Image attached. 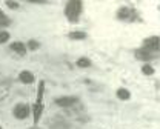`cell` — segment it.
I'll return each mask as SVG.
<instances>
[{
	"mask_svg": "<svg viewBox=\"0 0 160 129\" xmlns=\"http://www.w3.org/2000/svg\"><path fill=\"white\" fill-rule=\"evenodd\" d=\"M80 12H82V3L79 0H71L68 2L66 8H65V14L68 17L69 22H77L80 17Z\"/></svg>",
	"mask_w": 160,
	"mask_h": 129,
	"instance_id": "6da1fadb",
	"label": "cell"
},
{
	"mask_svg": "<svg viewBox=\"0 0 160 129\" xmlns=\"http://www.w3.org/2000/svg\"><path fill=\"white\" fill-rule=\"evenodd\" d=\"M14 115H16L19 120L26 118V117L29 115V106H28V105H25V103H20V105H17V106L14 108Z\"/></svg>",
	"mask_w": 160,
	"mask_h": 129,
	"instance_id": "7a4b0ae2",
	"label": "cell"
},
{
	"mask_svg": "<svg viewBox=\"0 0 160 129\" xmlns=\"http://www.w3.org/2000/svg\"><path fill=\"white\" fill-rule=\"evenodd\" d=\"M56 103H57L59 106L68 108V106L76 105V103H77V98H76V97H60V98L56 100Z\"/></svg>",
	"mask_w": 160,
	"mask_h": 129,
	"instance_id": "3957f363",
	"label": "cell"
},
{
	"mask_svg": "<svg viewBox=\"0 0 160 129\" xmlns=\"http://www.w3.org/2000/svg\"><path fill=\"white\" fill-rule=\"evenodd\" d=\"M145 49L148 51H157L159 49V37H151L145 40Z\"/></svg>",
	"mask_w": 160,
	"mask_h": 129,
	"instance_id": "277c9868",
	"label": "cell"
},
{
	"mask_svg": "<svg viewBox=\"0 0 160 129\" xmlns=\"http://www.w3.org/2000/svg\"><path fill=\"white\" fill-rule=\"evenodd\" d=\"M19 79H20L22 83H28V85L34 82V75H32V72H29V71H23V72H20Z\"/></svg>",
	"mask_w": 160,
	"mask_h": 129,
	"instance_id": "5b68a950",
	"label": "cell"
},
{
	"mask_svg": "<svg viewBox=\"0 0 160 129\" xmlns=\"http://www.w3.org/2000/svg\"><path fill=\"white\" fill-rule=\"evenodd\" d=\"M11 49H12L14 52L20 54V55H25V54H26V46H25L22 42H14L11 45Z\"/></svg>",
	"mask_w": 160,
	"mask_h": 129,
	"instance_id": "8992f818",
	"label": "cell"
},
{
	"mask_svg": "<svg viewBox=\"0 0 160 129\" xmlns=\"http://www.w3.org/2000/svg\"><path fill=\"white\" fill-rule=\"evenodd\" d=\"M136 55L139 57V59H142V60H151L154 55H152V52L151 51H148V49H139L137 52H136Z\"/></svg>",
	"mask_w": 160,
	"mask_h": 129,
	"instance_id": "52a82bcc",
	"label": "cell"
},
{
	"mask_svg": "<svg viewBox=\"0 0 160 129\" xmlns=\"http://www.w3.org/2000/svg\"><path fill=\"white\" fill-rule=\"evenodd\" d=\"M42 109H43V105H40V103L34 105V123H39L40 117H42Z\"/></svg>",
	"mask_w": 160,
	"mask_h": 129,
	"instance_id": "ba28073f",
	"label": "cell"
},
{
	"mask_svg": "<svg viewBox=\"0 0 160 129\" xmlns=\"http://www.w3.org/2000/svg\"><path fill=\"white\" fill-rule=\"evenodd\" d=\"M117 97H119L120 100H129L131 94H129V91H128V89H125V88H120L119 91H117Z\"/></svg>",
	"mask_w": 160,
	"mask_h": 129,
	"instance_id": "9c48e42d",
	"label": "cell"
},
{
	"mask_svg": "<svg viewBox=\"0 0 160 129\" xmlns=\"http://www.w3.org/2000/svg\"><path fill=\"white\" fill-rule=\"evenodd\" d=\"M69 37H71L72 40H83V39L86 37V34H85V32H80V31H76V32H71Z\"/></svg>",
	"mask_w": 160,
	"mask_h": 129,
	"instance_id": "30bf717a",
	"label": "cell"
},
{
	"mask_svg": "<svg viewBox=\"0 0 160 129\" xmlns=\"http://www.w3.org/2000/svg\"><path fill=\"white\" fill-rule=\"evenodd\" d=\"M77 66H79V68H88V66H91V62H89V59L82 57V59L77 60Z\"/></svg>",
	"mask_w": 160,
	"mask_h": 129,
	"instance_id": "8fae6325",
	"label": "cell"
},
{
	"mask_svg": "<svg viewBox=\"0 0 160 129\" xmlns=\"http://www.w3.org/2000/svg\"><path fill=\"white\" fill-rule=\"evenodd\" d=\"M129 14H131V11H129L128 8H122L119 11V19H128Z\"/></svg>",
	"mask_w": 160,
	"mask_h": 129,
	"instance_id": "7c38bea8",
	"label": "cell"
},
{
	"mask_svg": "<svg viewBox=\"0 0 160 129\" xmlns=\"http://www.w3.org/2000/svg\"><path fill=\"white\" fill-rule=\"evenodd\" d=\"M142 72H143L145 75H151V74L154 72V69H152V66H149V64H145V66L142 68Z\"/></svg>",
	"mask_w": 160,
	"mask_h": 129,
	"instance_id": "4fadbf2b",
	"label": "cell"
},
{
	"mask_svg": "<svg viewBox=\"0 0 160 129\" xmlns=\"http://www.w3.org/2000/svg\"><path fill=\"white\" fill-rule=\"evenodd\" d=\"M8 40H9V34L6 31H2L0 32V43H6Z\"/></svg>",
	"mask_w": 160,
	"mask_h": 129,
	"instance_id": "5bb4252c",
	"label": "cell"
},
{
	"mask_svg": "<svg viewBox=\"0 0 160 129\" xmlns=\"http://www.w3.org/2000/svg\"><path fill=\"white\" fill-rule=\"evenodd\" d=\"M28 46H29V49H32V51H36V49L39 48V43L36 42V40H29V43H28Z\"/></svg>",
	"mask_w": 160,
	"mask_h": 129,
	"instance_id": "9a60e30c",
	"label": "cell"
},
{
	"mask_svg": "<svg viewBox=\"0 0 160 129\" xmlns=\"http://www.w3.org/2000/svg\"><path fill=\"white\" fill-rule=\"evenodd\" d=\"M6 5H8L11 9H16V8H19V3H17V2H6Z\"/></svg>",
	"mask_w": 160,
	"mask_h": 129,
	"instance_id": "2e32d148",
	"label": "cell"
},
{
	"mask_svg": "<svg viewBox=\"0 0 160 129\" xmlns=\"http://www.w3.org/2000/svg\"><path fill=\"white\" fill-rule=\"evenodd\" d=\"M3 19H5V14H3V12H2V9H0V20H3Z\"/></svg>",
	"mask_w": 160,
	"mask_h": 129,
	"instance_id": "e0dca14e",
	"label": "cell"
},
{
	"mask_svg": "<svg viewBox=\"0 0 160 129\" xmlns=\"http://www.w3.org/2000/svg\"><path fill=\"white\" fill-rule=\"evenodd\" d=\"M0 129H2V126H0Z\"/></svg>",
	"mask_w": 160,
	"mask_h": 129,
	"instance_id": "ac0fdd59",
	"label": "cell"
}]
</instances>
